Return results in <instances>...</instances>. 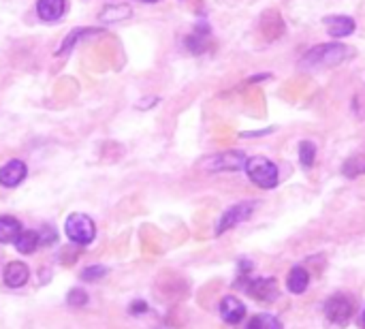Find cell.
Listing matches in <instances>:
<instances>
[{
    "label": "cell",
    "mask_w": 365,
    "mask_h": 329,
    "mask_svg": "<svg viewBox=\"0 0 365 329\" xmlns=\"http://www.w3.org/2000/svg\"><path fill=\"white\" fill-rule=\"evenodd\" d=\"M352 52L342 45V43H323L312 47L303 58H301V67L312 69V67H335L340 62H344Z\"/></svg>",
    "instance_id": "1"
},
{
    "label": "cell",
    "mask_w": 365,
    "mask_h": 329,
    "mask_svg": "<svg viewBox=\"0 0 365 329\" xmlns=\"http://www.w3.org/2000/svg\"><path fill=\"white\" fill-rule=\"evenodd\" d=\"M64 233L66 238L77 246H88L96 238V225L86 214H71L64 221Z\"/></svg>",
    "instance_id": "2"
},
{
    "label": "cell",
    "mask_w": 365,
    "mask_h": 329,
    "mask_svg": "<svg viewBox=\"0 0 365 329\" xmlns=\"http://www.w3.org/2000/svg\"><path fill=\"white\" fill-rule=\"evenodd\" d=\"M246 171H248V178L259 186V188H274L278 184V167L265 158V156H253L248 158L246 163Z\"/></svg>",
    "instance_id": "3"
},
{
    "label": "cell",
    "mask_w": 365,
    "mask_h": 329,
    "mask_svg": "<svg viewBox=\"0 0 365 329\" xmlns=\"http://www.w3.org/2000/svg\"><path fill=\"white\" fill-rule=\"evenodd\" d=\"M352 312H354V299L350 295H346V293H335L325 304V316L335 327L348 325Z\"/></svg>",
    "instance_id": "4"
},
{
    "label": "cell",
    "mask_w": 365,
    "mask_h": 329,
    "mask_svg": "<svg viewBox=\"0 0 365 329\" xmlns=\"http://www.w3.org/2000/svg\"><path fill=\"white\" fill-rule=\"evenodd\" d=\"M253 212H255V203H253V201H243V203H237V205L228 207V209L220 216V223H218V227H216V236H222L224 231L237 227L239 223L248 221V218L253 216Z\"/></svg>",
    "instance_id": "5"
},
{
    "label": "cell",
    "mask_w": 365,
    "mask_h": 329,
    "mask_svg": "<svg viewBox=\"0 0 365 329\" xmlns=\"http://www.w3.org/2000/svg\"><path fill=\"white\" fill-rule=\"evenodd\" d=\"M246 154L239 150H231V152H222L212 156L209 161H205V169L209 171H241L246 169Z\"/></svg>",
    "instance_id": "6"
},
{
    "label": "cell",
    "mask_w": 365,
    "mask_h": 329,
    "mask_svg": "<svg viewBox=\"0 0 365 329\" xmlns=\"http://www.w3.org/2000/svg\"><path fill=\"white\" fill-rule=\"evenodd\" d=\"M243 291H246L250 297L259 299V301H274V299L278 297L276 278H255V280H246V284H243Z\"/></svg>",
    "instance_id": "7"
},
{
    "label": "cell",
    "mask_w": 365,
    "mask_h": 329,
    "mask_svg": "<svg viewBox=\"0 0 365 329\" xmlns=\"http://www.w3.org/2000/svg\"><path fill=\"white\" fill-rule=\"evenodd\" d=\"M28 175V167L24 161H9L7 165L0 167V186L5 188H16L20 186Z\"/></svg>",
    "instance_id": "8"
},
{
    "label": "cell",
    "mask_w": 365,
    "mask_h": 329,
    "mask_svg": "<svg viewBox=\"0 0 365 329\" xmlns=\"http://www.w3.org/2000/svg\"><path fill=\"white\" fill-rule=\"evenodd\" d=\"M28 278H30V270L22 261H11L3 274V280L9 289H22L28 282Z\"/></svg>",
    "instance_id": "9"
},
{
    "label": "cell",
    "mask_w": 365,
    "mask_h": 329,
    "mask_svg": "<svg viewBox=\"0 0 365 329\" xmlns=\"http://www.w3.org/2000/svg\"><path fill=\"white\" fill-rule=\"evenodd\" d=\"M220 316H222L224 323L237 325L243 316H246V306H243L237 297L226 295V297H222V301H220Z\"/></svg>",
    "instance_id": "10"
},
{
    "label": "cell",
    "mask_w": 365,
    "mask_h": 329,
    "mask_svg": "<svg viewBox=\"0 0 365 329\" xmlns=\"http://www.w3.org/2000/svg\"><path fill=\"white\" fill-rule=\"evenodd\" d=\"M66 13V0H37V16L43 22H56Z\"/></svg>",
    "instance_id": "11"
},
{
    "label": "cell",
    "mask_w": 365,
    "mask_h": 329,
    "mask_svg": "<svg viewBox=\"0 0 365 329\" xmlns=\"http://www.w3.org/2000/svg\"><path fill=\"white\" fill-rule=\"evenodd\" d=\"M325 26H327V33L335 39H344L348 35L354 33L357 24L352 18L348 16H331V18H325Z\"/></svg>",
    "instance_id": "12"
},
{
    "label": "cell",
    "mask_w": 365,
    "mask_h": 329,
    "mask_svg": "<svg viewBox=\"0 0 365 329\" xmlns=\"http://www.w3.org/2000/svg\"><path fill=\"white\" fill-rule=\"evenodd\" d=\"M22 233V223L16 216H0V244H13Z\"/></svg>",
    "instance_id": "13"
},
{
    "label": "cell",
    "mask_w": 365,
    "mask_h": 329,
    "mask_svg": "<svg viewBox=\"0 0 365 329\" xmlns=\"http://www.w3.org/2000/svg\"><path fill=\"white\" fill-rule=\"evenodd\" d=\"M308 284H310V274L306 272V267L295 265L286 276V289L295 295H301V293H306Z\"/></svg>",
    "instance_id": "14"
},
{
    "label": "cell",
    "mask_w": 365,
    "mask_h": 329,
    "mask_svg": "<svg viewBox=\"0 0 365 329\" xmlns=\"http://www.w3.org/2000/svg\"><path fill=\"white\" fill-rule=\"evenodd\" d=\"M13 244H16V248H18L22 255H33V253L41 246V236H39V231L22 229V233L18 236V240H16Z\"/></svg>",
    "instance_id": "15"
},
{
    "label": "cell",
    "mask_w": 365,
    "mask_h": 329,
    "mask_svg": "<svg viewBox=\"0 0 365 329\" xmlns=\"http://www.w3.org/2000/svg\"><path fill=\"white\" fill-rule=\"evenodd\" d=\"M131 7L129 5H109L105 7V11L100 13V22H107V24H113V22H122L131 18Z\"/></svg>",
    "instance_id": "16"
},
{
    "label": "cell",
    "mask_w": 365,
    "mask_h": 329,
    "mask_svg": "<svg viewBox=\"0 0 365 329\" xmlns=\"http://www.w3.org/2000/svg\"><path fill=\"white\" fill-rule=\"evenodd\" d=\"M246 329H282V323H280V318H276L274 314L263 312V314H255V316L248 321Z\"/></svg>",
    "instance_id": "17"
},
{
    "label": "cell",
    "mask_w": 365,
    "mask_h": 329,
    "mask_svg": "<svg viewBox=\"0 0 365 329\" xmlns=\"http://www.w3.org/2000/svg\"><path fill=\"white\" fill-rule=\"evenodd\" d=\"M342 173H344L346 178H357V175L365 173V150L359 152V154H354V156H350V158L344 163Z\"/></svg>",
    "instance_id": "18"
},
{
    "label": "cell",
    "mask_w": 365,
    "mask_h": 329,
    "mask_svg": "<svg viewBox=\"0 0 365 329\" xmlns=\"http://www.w3.org/2000/svg\"><path fill=\"white\" fill-rule=\"evenodd\" d=\"M207 35H209L207 26H199V28L195 30V35H190V37L186 39L188 50L195 52V54H201V52L205 50V45H207Z\"/></svg>",
    "instance_id": "19"
},
{
    "label": "cell",
    "mask_w": 365,
    "mask_h": 329,
    "mask_svg": "<svg viewBox=\"0 0 365 329\" xmlns=\"http://www.w3.org/2000/svg\"><path fill=\"white\" fill-rule=\"evenodd\" d=\"M92 33H96V30H92V28H75L64 41H62V45L56 50V54L58 56H62V54H66V52H71L73 50V45L81 39V37H86V35H92Z\"/></svg>",
    "instance_id": "20"
},
{
    "label": "cell",
    "mask_w": 365,
    "mask_h": 329,
    "mask_svg": "<svg viewBox=\"0 0 365 329\" xmlns=\"http://www.w3.org/2000/svg\"><path fill=\"white\" fill-rule=\"evenodd\" d=\"M314 158H316V146L314 142H301L299 144V161L306 169H310L314 165Z\"/></svg>",
    "instance_id": "21"
},
{
    "label": "cell",
    "mask_w": 365,
    "mask_h": 329,
    "mask_svg": "<svg viewBox=\"0 0 365 329\" xmlns=\"http://www.w3.org/2000/svg\"><path fill=\"white\" fill-rule=\"evenodd\" d=\"M107 276V267H103V265H90V267H86L81 274H79V278L83 280V282H96V280H100V278H105Z\"/></svg>",
    "instance_id": "22"
},
{
    "label": "cell",
    "mask_w": 365,
    "mask_h": 329,
    "mask_svg": "<svg viewBox=\"0 0 365 329\" xmlns=\"http://www.w3.org/2000/svg\"><path fill=\"white\" fill-rule=\"evenodd\" d=\"M66 301H69V306H75V308L86 306V304H88V293H86L83 289L75 287V289H71V291H69Z\"/></svg>",
    "instance_id": "23"
},
{
    "label": "cell",
    "mask_w": 365,
    "mask_h": 329,
    "mask_svg": "<svg viewBox=\"0 0 365 329\" xmlns=\"http://www.w3.org/2000/svg\"><path fill=\"white\" fill-rule=\"evenodd\" d=\"M131 314H141V312H146L148 310V304L146 301H141V299H137L135 304H131Z\"/></svg>",
    "instance_id": "24"
},
{
    "label": "cell",
    "mask_w": 365,
    "mask_h": 329,
    "mask_svg": "<svg viewBox=\"0 0 365 329\" xmlns=\"http://www.w3.org/2000/svg\"><path fill=\"white\" fill-rule=\"evenodd\" d=\"M144 3H156V0H144Z\"/></svg>",
    "instance_id": "25"
},
{
    "label": "cell",
    "mask_w": 365,
    "mask_h": 329,
    "mask_svg": "<svg viewBox=\"0 0 365 329\" xmlns=\"http://www.w3.org/2000/svg\"><path fill=\"white\" fill-rule=\"evenodd\" d=\"M363 323H365V312H363Z\"/></svg>",
    "instance_id": "26"
}]
</instances>
